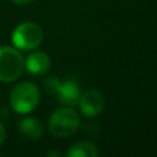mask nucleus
Here are the masks:
<instances>
[{"instance_id":"obj_7","label":"nucleus","mask_w":157,"mask_h":157,"mask_svg":"<svg viewBox=\"0 0 157 157\" xmlns=\"http://www.w3.org/2000/svg\"><path fill=\"white\" fill-rule=\"evenodd\" d=\"M50 57L43 51H35L32 54L28 55V58L25 59V68L28 69L30 75L35 76H40L48 72L50 69Z\"/></svg>"},{"instance_id":"obj_6","label":"nucleus","mask_w":157,"mask_h":157,"mask_svg":"<svg viewBox=\"0 0 157 157\" xmlns=\"http://www.w3.org/2000/svg\"><path fill=\"white\" fill-rule=\"evenodd\" d=\"M77 103L80 106V112L86 117H95L105 109V97L97 90H90L80 95Z\"/></svg>"},{"instance_id":"obj_4","label":"nucleus","mask_w":157,"mask_h":157,"mask_svg":"<svg viewBox=\"0 0 157 157\" xmlns=\"http://www.w3.org/2000/svg\"><path fill=\"white\" fill-rule=\"evenodd\" d=\"M44 88L48 94L55 97V99L65 106L77 105L80 99V88L77 83L71 78L65 81L58 80L57 77H48L44 81Z\"/></svg>"},{"instance_id":"obj_5","label":"nucleus","mask_w":157,"mask_h":157,"mask_svg":"<svg viewBox=\"0 0 157 157\" xmlns=\"http://www.w3.org/2000/svg\"><path fill=\"white\" fill-rule=\"evenodd\" d=\"M13 44L19 50H35L43 40V30L35 22H22L13 30Z\"/></svg>"},{"instance_id":"obj_1","label":"nucleus","mask_w":157,"mask_h":157,"mask_svg":"<svg viewBox=\"0 0 157 157\" xmlns=\"http://www.w3.org/2000/svg\"><path fill=\"white\" fill-rule=\"evenodd\" d=\"M40 101V92L36 84L30 81H21L13 88L10 94V103L14 112L26 114L35 110Z\"/></svg>"},{"instance_id":"obj_2","label":"nucleus","mask_w":157,"mask_h":157,"mask_svg":"<svg viewBox=\"0 0 157 157\" xmlns=\"http://www.w3.org/2000/svg\"><path fill=\"white\" fill-rule=\"evenodd\" d=\"M80 125L78 113L72 106L57 109L48 119V130L55 138H68Z\"/></svg>"},{"instance_id":"obj_11","label":"nucleus","mask_w":157,"mask_h":157,"mask_svg":"<svg viewBox=\"0 0 157 157\" xmlns=\"http://www.w3.org/2000/svg\"><path fill=\"white\" fill-rule=\"evenodd\" d=\"M11 2H14L15 4H28V3L33 2V0H11Z\"/></svg>"},{"instance_id":"obj_9","label":"nucleus","mask_w":157,"mask_h":157,"mask_svg":"<svg viewBox=\"0 0 157 157\" xmlns=\"http://www.w3.org/2000/svg\"><path fill=\"white\" fill-rule=\"evenodd\" d=\"M99 150L91 142H78L66 152L68 157H98Z\"/></svg>"},{"instance_id":"obj_10","label":"nucleus","mask_w":157,"mask_h":157,"mask_svg":"<svg viewBox=\"0 0 157 157\" xmlns=\"http://www.w3.org/2000/svg\"><path fill=\"white\" fill-rule=\"evenodd\" d=\"M4 139H6V130H4V125L0 123V145L4 142Z\"/></svg>"},{"instance_id":"obj_3","label":"nucleus","mask_w":157,"mask_h":157,"mask_svg":"<svg viewBox=\"0 0 157 157\" xmlns=\"http://www.w3.org/2000/svg\"><path fill=\"white\" fill-rule=\"evenodd\" d=\"M25 69V59L21 52L14 47H0V81L11 83L22 75Z\"/></svg>"},{"instance_id":"obj_8","label":"nucleus","mask_w":157,"mask_h":157,"mask_svg":"<svg viewBox=\"0 0 157 157\" xmlns=\"http://www.w3.org/2000/svg\"><path fill=\"white\" fill-rule=\"evenodd\" d=\"M18 130L24 138L32 139V141L40 139L44 132L41 121L35 119V117H25V119H22L18 124Z\"/></svg>"}]
</instances>
